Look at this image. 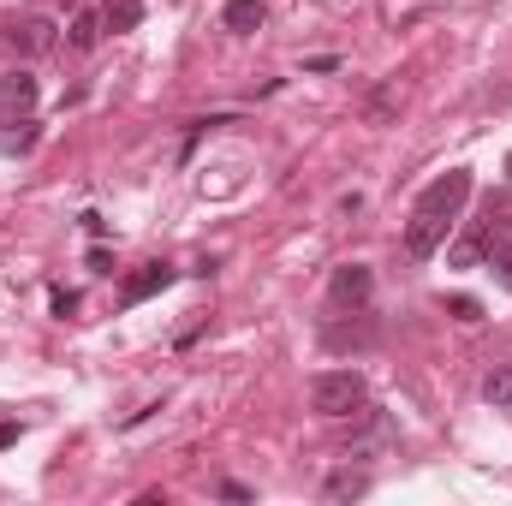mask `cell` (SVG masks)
Instances as JSON below:
<instances>
[{
    "instance_id": "13",
    "label": "cell",
    "mask_w": 512,
    "mask_h": 506,
    "mask_svg": "<svg viewBox=\"0 0 512 506\" xmlns=\"http://www.w3.org/2000/svg\"><path fill=\"white\" fill-rule=\"evenodd\" d=\"M483 399H489V405H512V364L483 381Z\"/></svg>"
},
{
    "instance_id": "6",
    "label": "cell",
    "mask_w": 512,
    "mask_h": 506,
    "mask_svg": "<svg viewBox=\"0 0 512 506\" xmlns=\"http://www.w3.org/2000/svg\"><path fill=\"white\" fill-rule=\"evenodd\" d=\"M173 286V268L167 262H143L137 274H126V286H120V304H143V298H155V292H167Z\"/></svg>"
},
{
    "instance_id": "3",
    "label": "cell",
    "mask_w": 512,
    "mask_h": 506,
    "mask_svg": "<svg viewBox=\"0 0 512 506\" xmlns=\"http://www.w3.org/2000/svg\"><path fill=\"white\" fill-rule=\"evenodd\" d=\"M465 203H471V173H465V167L441 173V179H435V185L417 197V209H423V215H441V221H453Z\"/></svg>"
},
{
    "instance_id": "12",
    "label": "cell",
    "mask_w": 512,
    "mask_h": 506,
    "mask_svg": "<svg viewBox=\"0 0 512 506\" xmlns=\"http://www.w3.org/2000/svg\"><path fill=\"white\" fill-rule=\"evenodd\" d=\"M393 108H399V90H393V84H376V90L364 96V120H376V126L393 120Z\"/></svg>"
},
{
    "instance_id": "5",
    "label": "cell",
    "mask_w": 512,
    "mask_h": 506,
    "mask_svg": "<svg viewBox=\"0 0 512 506\" xmlns=\"http://www.w3.org/2000/svg\"><path fill=\"white\" fill-rule=\"evenodd\" d=\"M328 292H334V304H352V310H364V304H370V292H376V274H370L364 262H346V268H334Z\"/></svg>"
},
{
    "instance_id": "11",
    "label": "cell",
    "mask_w": 512,
    "mask_h": 506,
    "mask_svg": "<svg viewBox=\"0 0 512 506\" xmlns=\"http://www.w3.org/2000/svg\"><path fill=\"white\" fill-rule=\"evenodd\" d=\"M66 42H72L78 54H90V48L102 42V12H90V6H84V12L72 18V30H66Z\"/></svg>"
},
{
    "instance_id": "9",
    "label": "cell",
    "mask_w": 512,
    "mask_h": 506,
    "mask_svg": "<svg viewBox=\"0 0 512 506\" xmlns=\"http://www.w3.org/2000/svg\"><path fill=\"white\" fill-rule=\"evenodd\" d=\"M143 24V0H102V30H114V36H126Z\"/></svg>"
},
{
    "instance_id": "18",
    "label": "cell",
    "mask_w": 512,
    "mask_h": 506,
    "mask_svg": "<svg viewBox=\"0 0 512 506\" xmlns=\"http://www.w3.org/2000/svg\"><path fill=\"white\" fill-rule=\"evenodd\" d=\"M221 501H251V489H245V483H233V477H227V483H221Z\"/></svg>"
},
{
    "instance_id": "2",
    "label": "cell",
    "mask_w": 512,
    "mask_h": 506,
    "mask_svg": "<svg viewBox=\"0 0 512 506\" xmlns=\"http://www.w3.org/2000/svg\"><path fill=\"white\" fill-rule=\"evenodd\" d=\"M0 42H6L12 54H24V60H30V54H48V48H54V18H48V12L6 18V24H0Z\"/></svg>"
},
{
    "instance_id": "16",
    "label": "cell",
    "mask_w": 512,
    "mask_h": 506,
    "mask_svg": "<svg viewBox=\"0 0 512 506\" xmlns=\"http://www.w3.org/2000/svg\"><path fill=\"white\" fill-rule=\"evenodd\" d=\"M54 316H78V292H54Z\"/></svg>"
},
{
    "instance_id": "10",
    "label": "cell",
    "mask_w": 512,
    "mask_h": 506,
    "mask_svg": "<svg viewBox=\"0 0 512 506\" xmlns=\"http://www.w3.org/2000/svg\"><path fill=\"white\" fill-rule=\"evenodd\" d=\"M322 495H328V501H358V495H370V477L346 465V471H334V477L322 483Z\"/></svg>"
},
{
    "instance_id": "1",
    "label": "cell",
    "mask_w": 512,
    "mask_h": 506,
    "mask_svg": "<svg viewBox=\"0 0 512 506\" xmlns=\"http://www.w3.org/2000/svg\"><path fill=\"white\" fill-rule=\"evenodd\" d=\"M364 399H370V381L358 370H322L310 381V411L316 417H352V411H364Z\"/></svg>"
},
{
    "instance_id": "17",
    "label": "cell",
    "mask_w": 512,
    "mask_h": 506,
    "mask_svg": "<svg viewBox=\"0 0 512 506\" xmlns=\"http://www.w3.org/2000/svg\"><path fill=\"white\" fill-rule=\"evenodd\" d=\"M495 274H501V286H512V251L495 245Z\"/></svg>"
},
{
    "instance_id": "15",
    "label": "cell",
    "mask_w": 512,
    "mask_h": 506,
    "mask_svg": "<svg viewBox=\"0 0 512 506\" xmlns=\"http://www.w3.org/2000/svg\"><path fill=\"white\" fill-rule=\"evenodd\" d=\"M447 310H453L459 322H483V304H477V298H465V292H459V298H447Z\"/></svg>"
},
{
    "instance_id": "4",
    "label": "cell",
    "mask_w": 512,
    "mask_h": 506,
    "mask_svg": "<svg viewBox=\"0 0 512 506\" xmlns=\"http://www.w3.org/2000/svg\"><path fill=\"white\" fill-rule=\"evenodd\" d=\"M447 227H453V221H441V215H423V209H417V215H411V227H405V256H411V262H429V256L441 251Z\"/></svg>"
},
{
    "instance_id": "7",
    "label": "cell",
    "mask_w": 512,
    "mask_h": 506,
    "mask_svg": "<svg viewBox=\"0 0 512 506\" xmlns=\"http://www.w3.org/2000/svg\"><path fill=\"white\" fill-rule=\"evenodd\" d=\"M0 108L30 114V108H36V78H30V72H6V78H0Z\"/></svg>"
},
{
    "instance_id": "14",
    "label": "cell",
    "mask_w": 512,
    "mask_h": 506,
    "mask_svg": "<svg viewBox=\"0 0 512 506\" xmlns=\"http://www.w3.org/2000/svg\"><path fill=\"white\" fill-rule=\"evenodd\" d=\"M477 256H483V239H459V245L447 251V262H453V268H471Z\"/></svg>"
},
{
    "instance_id": "19",
    "label": "cell",
    "mask_w": 512,
    "mask_h": 506,
    "mask_svg": "<svg viewBox=\"0 0 512 506\" xmlns=\"http://www.w3.org/2000/svg\"><path fill=\"white\" fill-rule=\"evenodd\" d=\"M18 441V423H0V447H12Z\"/></svg>"
},
{
    "instance_id": "20",
    "label": "cell",
    "mask_w": 512,
    "mask_h": 506,
    "mask_svg": "<svg viewBox=\"0 0 512 506\" xmlns=\"http://www.w3.org/2000/svg\"><path fill=\"white\" fill-rule=\"evenodd\" d=\"M507 179H512V155H507Z\"/></svg>"
},
{
    "instance_id": "8",
    "label": "cell",
    "mask_w": 512,
    "mask_h": 506,
    "mask_svg": "<svg viewBox=\"0 0 512 506\" xmlns=\"http://www.w3.org/2000/svg\"><path fill=\"white\" fill-rule=\"evenodd\" d=\"M262 18H268V6H262V0H227V12H221V24H227V30H239V36L262 30Z\"/></svg>"
}]
</instances>
